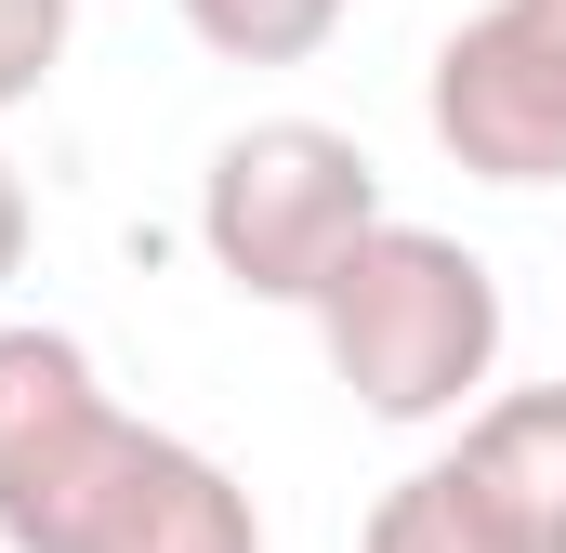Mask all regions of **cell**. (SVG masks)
Returning a JSON list of instances; mask_svg holds the SVG:
<instances>
[{"instance_id":"3957f363","label":"cell","mask_w":566,"mask_h":553,"mask_svg":"<svg viewBox=\"0 0 566 553\" xmlns=\"http://www.w3.org/2000/svg\"><path fill=\"white\" fill-rule=\"evenodd\" d=\"M369 225H382V171H369V145L329 133V119H251V133L211 145V171H198V251L251 303H316L329 264Z\"/></svg>"},{"instance_id":"5b68a950","label":"cell","mask_w":566,"mask_h":553,"mask_svg":"<svg viewBox=\"0 0 566 553\" xmlns=\"http://www.w3.org/2000/svg\"><path fill=\"white\" fill-rule=\"evenodd\" d=\"M461 461L514 514L527 553H566V383H501L488 409L461 421Z\"/></svg>"},{"instance_id":"ba28073f","label":"cell","mask_w":566,"mask_h":553,"mask_svg":"<svg viewBox=\"0 0 566 553\" xmlns=\"http://www.w3.org/2000/svg\"><path fill=\"white\" fill-rule=\"evenodd\" d=\"M66 27H80V0H0V119L53 93V66H66Z\"/></svg>"},{"instance_id":"9c48e42d","label":"cell","mask_w":566,"mask_h":553,"mask_svg":"<svg viewBox=\"0 0 566 553\" xmlns=\"http://www.w3.org/2000/svg\"><path fill=\"white\" fill-rule=\"evenodd\" d=\"M27 251H40V198H27V171L0 158V290L27 276Z\"/></svg>"},{"instance_id":"6da1fadb","label":"cell","mask_w":566,"mask_h":553,"mask_svg":"<svg viewBox=\"0 0 566 553\" xmlns=\"http://www.w3.org/2000/svg\"><path fill=\"white\" fill-rule=\"evenodd\" d=\"M0 553H264L251 488L106 396L80 330L0 316Z\"/></svg>"},{"instance_id":"277c9868","label":"cell","mask_w":566,"mask_h":553,"mask_svg":"<svg viewBox=\"0 0 566 553\" xmlns=\"http://www.w3.org/2000/svg\"><path fill=\"white\" fill-rule=\"evenodd\" d=\"M434 145L474 185H566V0H488L434 40Z\"/></svg>"},{"instance_id":"8992f818","label":"cell","mask_w":566,"mask_h":553,"mask_svg":"<svg viewBox=\"0 0 566 553\" xmlns=\"http://www.w3.org/2000/svg\"><path fill=\"white\" fill-rule=\"evenodd\" d=\"M356 553H527V541H514V514L474 488V461H461V448H434V461H409V474L369 501Z\"/></svg>"},{"instance_id":"52a82bcc","label":"cell","mask_w":566,"mask_h":553,"mask_svg":"<svg viewBox=\"0 0 566 553\" xmlns=\"http://www.w3.org/2000/svg\"><path fill=\"white\" fill-rule=\"evenodd\" d=\"M185 27H198V53H224V66H303V53H329V27H343V0H171Z\"/></svg>"},{"instance_id":"7a4b0ae2","label":"cell","mask_w":566,"mask_h":553,"mask_svg":"<svg viewBox=\"0 0 566 553\" xmlns=\"http://www.w3.org/2000/svg\"><path fill=\"white\" fill-rule=\"evenodd\" d=\"M316 316V356H329V383L356 396L369 421H474L488 409V383H501V276L488 251H461L448 225H409V211H382L329 290L303 303Z\"/></svg>"}]
</instances>
